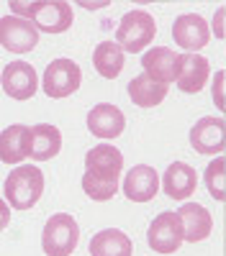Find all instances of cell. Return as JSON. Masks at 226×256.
I'll list each match as a JSON object with an SVG mask.
<instances>
[{
    "label": "cell",
    "mask_w": 226,
    "mask_h": 256,
    "mask_svg": "<svg viewBox=\"0 0 226 256\" xmlns=\"http://www.w3.org/2000/svg\"><path fill=\"white\" fill-rule=\"evenodd\" d=\"M177 218H180V226H182V241H190V244L205 241L213 230L211 212L198 202H185L177 210Z\"/></svg>",
    "instance_id": "12"
},
{
    "label": "cell",
    "mask_w": 226,
    "mask_h": 256,
    "mask_svg": "<svg viewBox=\"0 0 226 256\" xmlns=\"http://www.w3.org/2000/svg\"><path fill=\"white\" fill-rule=\"evenodd\" d=\"M123 172V154L111 144H100L85 154L82 190L95 202H106L118 192V177Z\"/></svg>",
    "instance_id": "1"
},
{
    "label": "cell",
    "mask_w": 226,
    "mask_h": 256,
    "mask_svg": "<svg viewBox=\"0 0 226 256\" xmlns=\"http://www.w3.org/2000/svg\"><path fill=\"white\" fill-rule=\"evenodd\" d=\"M223 166H226V159L223 156H216L208 166H205V187H208L211 198H216V200H223L226 198V190H223Z\"/></svg>",
    "instance_id": "23"
},
{
    "label": "cell",
    "mask_w": 226,
    "mask_h": 256,
    "mask_svg": "<svg viewBox=\"0 0 226 256\" xmlns=\"http://www.w3.org/2000/svg\"><path fill=\"white\" fill-rule=\"evenodd\" d=\"M6 200L13 210H29L39 202L41 192H44V172L34 164L16 166L6 177Z\"/></svg>",
    "instance_id": "3"
},
{
    "label": "cell",
    "mask_w": 226,
    "mask_h": 256,
    "mask_svg": "<svg viewBox=\"0 0 226 256\" xmlns=\"http://www.w3.org/2000/svg\"><path fill=\"white\" fill-rule=\"evenodd\" d=\"M172 38L175 44L182 46L188 54H195L198 49H203L211 38V31H208V24L205 18L198 16V13H182L175 18V26H172Z\"/></svg>",
    "instance_id": "9"
},
{
    "label": "cell",
    "mask_w": 226,
    "mask_h": 256,
    "mask_svg": "<svg viewBox=\"0 0 226 256\" xmlns=\"http://www.w3.org/2000/svg\"><path fill=\"white\" fill-rule=\"evenodd\" d=\"M80 244V226L75 216L57 212L52 216L41 233V248L47 256H72V251Z\"/></svg>",
    "instance_id": "5"
},
{
    "label": "cell",
    "mask_w": 226,
    "mask_h": 256,
    "mask_svg": "<svg viewBox=\"0 0 226 256\" xmlns=\"http://www.w3.org/2000/svg\"><path fill=\"white\" fill-rule=\"evenodd\" d=\"M162 187H164V195L172 198V200H188L195 187H198V174L190 164L185 162H175L167 166V172L162 174Z\"/></svg>",
    "instance_id": "16"
},
{
    "label": "cell",
    "mask_w": 226,
    "mask_h": 256,
    "mask_svg": "<svg viewBox=\"0 0 226 256\" xmlns=\"http://www.w3.org/2000/svg\"><path fill=\"white\" fill-rule=\"evenodd\" d=\"M8 223H11V208L0 200V230H6Z\"/></svg>",
    "instance_id": "24"
},
{
    "label": "cell",
    "mask_w": 226,
    "mask_h": 256,
    "mask_svg": "<svg viewBox=\"0 0 226 256\" xmlns=\"http://www.w3.org/2000/svg\"><path fill=\"white\" fill-rule=\"evenodd\" d=\"M157 34V24L154 16L149 10H129L123 13V18L118 20V31H116V44L126 52H141L147 49Z\"/></svg>",
    "instance_id": "4"
},
{
    "label": "cell",
    "mask_w": 226,
    "mask_h": 256,
    "mask_svg": "<svg viewBox=\"0 0 226 256\" xmlns=\"http://www.w3.org/2000/svg\"><path fill=\"white\" fill-rule=\"evenodd\" d=\"M147 244L152 251L167 256V254H175L182 244V226H180V218L177 212H170L164 210L152 220L149 230H147Z\"/></svg>",
    "instance_id": "8"
},
{
    "label": "cell",
    "mask_w": 226,
    "mask_h": 256,
    "mask_svg": "<svg viewBox=\"0 0 226 256\" xmlns=\"http://www.w3.org/2000/svg\"><path fill=\"white\" fill-rule=\"evenodd\" d=\"M223 118H200L190 128V146L198 154L216 156L223 152Z\"/></svg>",
    "instance_id": "14"
},
{
    "label": "cell",
    "mask_w": 226,
    "mask_h": 256,
    "mask_svg": "<svg viewBox=\"0 0 226 256\" xmlns=\"http://www.w3.org/2000/svg\"><path fill=\"white\" fill-rule=\"evenodd\" d=\"M90 256H134V244L123 230L106 228L93 236Z\"/></svg>",
    "instance_id": "20"
},
{
    "label": "cell",
    "mask_w": 226,
    "mask_h": 256,
    "mask_svg": "<svg viewBox=\"0 0 226 256\" xmlns=\"http://www.w3.org/2000/svg\"><path fill=\"white\" fill-rule=\"evenodd\" d=\"M39 44V31L31 20L21 16L0 18V46L13 54H29Z\"/></svg>",
    "instance_id": "7"
},
{
    "label": "cell",
    "mask_w": 226,
    "mask_h": 256,
    "mask_svg": "<svg viewBox=\"0 0 226 256\" xmlns=\"http://www.w3.org/2000/svg\"><path fill=\"white\" fill-rule=\"evenodd\" d=\"M88 128L93 136L100 138H118L126 128V118L123 113L111 102H98L95 108L88 113Z\"/></svg>",
    "instance_id": "15"
},
{
    "label": "cell",
    "mask_w": 226,
    "mask_h": 256,
    "mask_svg": "<svg viewBox=\"0 0 226 256\" xmlns=\"http://www.w3.org/2000/svg\"><path fill=\"white\" fill-rule=\"evenodd\" d=\"M123 59H126V54H123V49L116 44V41H100V44L95 46V52H93L95 70L106 80H116L121 74Z\"/></svg>",
    "instance_id": "22"
},
{
    "label": "cell",
    "mask_w": 226,
    "mask_h": 256,
    "mask_svg": "<svg viewBox=\"0 0 226 256\" xmlns=\"http://www.w3.org/2000/svg\"><path fill=\"white\" fill-rule=\"evenodd\" d=\"M62 148V134L59 128L52 123H36L31 126V146H29V156L34 162H49L59 154Z\"/></svg>",
    "instance_id": "19"
},
{
    "label": "cell",
    "mask_w": 226,
    "mask_h": 256,
    "mask_svg": "<svg viewBox=\"0 0 226 256\" xmlns=\"http://www.w3.org/2000/svg\"><path fill=\"white\" fill-rule=\"evenodd\" d=\"M157 192H159V174L154 172V166L136 164L123 177V195L131 202H149L154 200Z\"/></svg>",
    "instance_id": "11"
},
{
    "label": "cell",
    "mask_w": 226,
    "mask_h": 256,
    "mask_svg": "<svg viewBox=\"0 0 226 256\" xmlns=\"http://www.w3.org/2000/svg\"><path fill=\"white\" fill-rule=\"evenodd\" d=\"M129 98L139 108H154L167 98V84L152 80L149 74H136L129 82Z\"/></svg>",
    "instance_id": "21"
},
{
    "label": "cell",
    "mask_w": 226,
    "mask_h": 256,
    "mask_svg": "<svg viewBox=\"0 0 226 256\" xmlns=\"http://www.w3.org/2000/svg\"><path fill=\"white\" fill-rule=\"evenodd\" d=\"M0 84L13 100H31L39 88V77L29 62H13L0 74Z\"/></svg>",
    "instance_id": "10"
},
{
    "label": "cell",
    "mask_w": 226,
    "mask_h": 256,
    "mask_svg": "<svg viewBox=\"0 0 226 256\" xmlns=\"http://www.w3.org/2000/svg\"><path fill=\"white\" fill-rule=\"evenodd\" d=\"M29 146H31V128L13 123L0 134V162L6 164H21L29 156Z\"/></svg>",
    "instance_id": "18"
},
{
    "label": "cell",
    "mask_w": 226,
    "mask_h": 256,
    "mask_svg": "<svg viewBox=\"0 0 226 256\" xmlns=\"http://www.w3.org/2000/svg\"><path fill=\"white\" fill-rule=\"evenodd\" d=\"M13 10L26 16V20L36 26V31L47 34H62L72 26L75 13L72 6L65 0H39V3H11Z\"/></svg>",
    "instance_id": "2"
},
{
    "label": "cell",
    "mask_w": 226,
    "mask_h": 256,
    "mask_svg": "<svg viewBox=\"0 0 226 256\" xmlns=\"http://www.w3.org/2000/svg\"><path fill=\"white\" fill-rule=\"evenodd\" d=\"M177 56L172 49L167 46H154L149 49L147 54L141 56V67H144V74H149L152 80L162 82V84H170L175 82V74H177Z\"/></svg>",
    "instance_id": "17"
},
{
    "label": "cell",
    "mask_w": 226,
    "mask_h": 256,
    "mask_svg": "<svg viewBox=\"0 0 226 256\" xmlns=\"http://www.w3.org/2000/svg\"><path fill=\"white\" fill-rule=\"evenodd\" d=\"M208 59L200 56V54H180L177 56V74L175 82L182 92H200L205 80H208Z\"/></svg>",
    "instance_id": "13"
},
{
    "label": "cell",
    "mask_w": 226,
    "mask_h": 256,
    "mask_svg": "<svg viewBox=\"0 0 226 256\" xmlns=\"http://www.w3.org/2000/svg\"><path fill=\"white\" fill-rule=\"evenodd\" d=\"M80 82H82V72L80 67L67 59V56H62V59H54L49 62V67L44 72V92L54 100L59 98H67L72 92L80 90Z\"/></svg>",
    "instance_id": "6"
}]
</instances>
